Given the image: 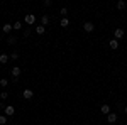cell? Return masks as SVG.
<instances>
[{"label":"cell","mask_w":127,"mask_h":125,"mask_svg":"<svg viewBox=\"0 0 127 125\" xmlns=\"http://www.w3.org/2000/svg\"><path fill=\"white\" fill-rule=\"evenodd\" d=\"M26 24H27V25H34V24H36V15H34V14H26Z\"/></svg>","instance_id":"1"},{"label":"cell","mask_w":127,"mask_h":125,"mask_svg":"<svg viewBox=\"0 0 127 125\" xmlns=\"http://www.w3.org/2000/svg\"><path fill=\"white\" fill-rule=\"evenodd\" d=\"M20 73H22V69H20L19 66H14L12 69H10V75H12V78H14L15 81H17V78L20 76Z\"/></svg>","instance_id":"2"},{"label":"cell","mask_w":127,"mask_h":125,"mask_svg":"<svg viewBox=\"0 0 127 125\" xmlns=\"http://www.w3.org/2000/svg\"><path fill=\"white\" fill-rule=\"evenodd\" d=\"M124 37V29H122V27H117V29L114 30V39H122Z\"/></svg>","instance_id":"3"},{"label":"cell","mask_w":127,"mask_h":125,"mask_svg":"<svg viewBox=\"0 0 127 125\" xmlns=\"http://www.w3.org/2000/svg\"><path fill=\"white\" fill-rule=\"evenodd\" d=\"M3 112H5V115H7V117H12L14 113H15V106H12V105H7V106H5V110H3Z\"/></svg>","instance_id":"4"},{"label":"cell","mask_w":127,"mask_h":125,"mask_svg":"<svg viewBox=\"0 0 127 125\" xmlns=\"http://www.w3.org/2000/svg\"><path fill=\"white\" fill-rule=\"evenodd\" d=\"M22 96H24L26 100H32V96H34V93H32V90H29V88H26V90L22 91Z\"/></svg>","instance_id":"5"},{"label":"cell","mask_w":127,"mask_h":125,"mask_svg":"<svg viewBox=\"0 0 127 125\" xmlns=\"http://www.w3.org/2000/svg\"><path fill=\"white\" fill-rule=\"evenodd\" d=\"M107 122H108V124H115V122H117V113L110 112V113L107 115Z\"/></svg>","instance_id":"6"},{"label":"cell","mask_w":127,"mask_h":125,"mask_svg":"<svg viewBox=\"0 0 127 125\" xmlns=\"http://www.w3.org/2000/svg\"><path fill=\"white\" fill-rule=\"evenodd\" d=\"M83 29H85V32H93L95 25H93V22H85L83 24Z\"/></svg>","instance_id":"7"},{"label":"cell","mask_w":127,"mask_h":125,"mask_svg":"<svg viewBox=\"0 0 127 125\" xmlns=\"http://www.w3.org/2000/svg\"><path fill=\"white\" fill-rule=\"evenodd\" d=\"M12 29H14L12 24H3V25H2V32H3V34H10Z\"/></svg>","instance_id":"8"},{"label":"cell","mask_w":127,"mask_h":125,"mask_svg":"<svg viewBox=\"0 0 127 125\" xmlns=\"http://www.w3.org/2000/svg\"><path fill=\"white\" fill-rule=\"evenodd\" d=\"M108 46H110V49L115 51V49H119V41L117 39H110V41H108Z\"/></svg>","instance_id":"9"},{"label":"cell","mask_w":127,"mask_h":125,"mask_svg":"<svg viewBox=\"0 0 127 125\" xmlns=\"http://www.w3.org/2000/svg\"><path fill=\"white\" fill-rule=\"evenodd\" d=\"M100 112H102V113H105V115H108V113H110V106H108L107 103H105V105H102V106H100Z\"/></svg>","instance_id":"10"},{"label":"cell","mask_w":127,"mask_h":125,"mask_svg":"<svg viewBox=\"0 0 127 125\" xmlns=\"http://www.w3.org/2000/svg\"><path fill=\"white\" fill-rule=\"evenodd\" d=\"M36 32H37V34H39V36H42V34H44V32H46V27H44V25H36Z\"/></svg>","instance_id":"11"},{"label":"cell","mask_w":127,"mask_h":125,"mask_svg":"<svg viewBox=\"0 0 127 125\" xmlns=\"http://www.w3.org/2000/svg\"><path fill=\"white\" fill-rule=\"evenodd\" d=\"M9 59H10V56H7V54H0V63H2V64H7Z\"/></svg>","instance_id":"12"},{"label":"cell","mask_w":127,"mask_h":125,"mask_svg":"<svg viewBox=\"0 0 127 125\" xmlns=\"http://www.w3.org/2000/svg\"><path fill=\"white\" fill-rule=\"evenodd\" d=\"M48 24H49V17H48V15H42V17H41V25L46 27Z\"/></svg>","instance_id":"13"},{"label":"cell","mask_w":127,"mask_h":125,"mask_svg":"<svg viewBox=\"0 0 127 125\" xmlns=\"http://www.w3.org/2000/svg\"><path fill=\"white\" fill-rule=\"evenodd\" d=\"M126 5H127V2H124V0H119V2H117V9L119 10H124V9H126Z\"/></svg>","instance_id":"14"},{"label":"cell","mask_w":127,"mask_h":125,"mask_svg":"<svg viewBox=\"0 0 127 125\" xmlns=\"http://www.w3.org/2000/svg\"><path fill=\"white\" fill-rule=\"evenodd\" d=\"M7 122H9V117L7 115H0V125H9Z\"/></svg>","instance_id":"15"},{"label":"cell","mask_w":127,"mask_h":125,"mask_svg":"<svg viewBox=\"0 0 127 125\" xmlns=\"http://www.w3.org/2000/svg\"><path fill=\"white\" fill-rule=\"evenodd\" d=\"M12 27H14V30H20V29H22V22L17 20L15 24H12Z\"/></svg>","instance_id":"16"},{"label":"cell","mask_w":127,"mask_h":125,"mask_svg":"<svg viewBox=\"0 0 127 125\" xmlns=\"http://www.w3.org/2000/svg\"><path fill=\"white\" fill-rule=\"evenodd\" d=\"M7 42H9L10 46H12V44H15V42H17V37H15V36H9V39H7Z\"/></svg>","instance_id":"17"},{"label":"cell","mask_w":127,"mask_h":125,"mask_svg":"<svg viewBox=\"0 0 127 125\" xmlns=\"http://www.w3.org/2000/svg\"><path fill=\"white\" fill-rule=\"evenodd\" d=\"M68 24H69V20L66 19V17H64V19H61V22H59V25H61V27H68Z\"/></svg>","instance_id":"18"},{"label":"cell","mask_w":127,"mask_h":125,"mask_svg":"<svg viewBox=\"0 0 127 125\" xmlns=\"http://www.w3.org/2000/svg\"><path fill=\"white\" fill-rule=\"evenodd\" d=\"M19 51H14V52H12V54H10V59H14V61H17V59H19Z\"/></svg>","instance_id":"19"},{"label":"cell","mask_w":127,"mask_h":125,"mask_svg":"<svg viewBox=\"0 0 127 125\" xmlns=\"http://www.w3.org/2000/svg\"><path fill=\"white\" fill-rule=\"evenodd\" d=\"M7 85H9V79H5V78H2V79H0V86L7 88Z\"/></svg>","instance_id":"20"},{"label":"cell","mask_w":127,"mask_h":125,"mask_svg":"<svg viewBox=\"0 0 127 125\" xmlns=\"http://www.w3.org/2000/svg\"><path fill=\"white\" fill-rule=\"evenodd\" d=\"M0 98H2V100H7V98H9V93H7V91H2V93H0Z\"/></svg>","instance_id":"21"},{"label":"cell","mask_w":127,"mask_h":125,"mask_svg":"<svg viewBox=\"0 0 127 125\" xmlns=\"http://www.w3.org/2000/svg\"><path fill=\"white\" fill-rule=\"evenodd\" d=\"M59 14H61V15H66V14H68V9H66V7H63V9L59 10Z\"/></svg>","instance_id":"22"},{"label":"cell","mask_w":127,"mask_h":125,"mask_svg":"<svg viewBox=\"0 0 127 125\" xmlns=\"http://www.w3.org/2000/svg\"><path fill=\"white\" fill-rule=\"evenodd\" d=\"M51 3H53V2H51V0H44V2H42V5H44V7H49V5H51Z\"/></svg>","instance_id":"23"},{"label":"cell","mask_w":127,"mask_h":125,"mask_svg":"<svg viewBox=\"0 0 127 125\" xmlns=\"http://www.w3.org/2000/svg\"><path fill=\"white\" fill-rule=\"evenodd\" d=\"M29 34H31V29H26V30H24V36H26V37H27Z\"/></svg>","instance_id":"24"},{"label":"cell","mask_w":127,"mask_h":125,"mask_svg":"<svg viewBox=\"0 0 127 125\" xmlns=\"http://www.w3.org/2000/svg\"><path fill=\"white\" fill-rule=\"evenodd\" d=\"M124 112H126V113H127V106H126V108H124Z\"/></svg>","instance_id":"25"},{"label":"cell","mask_w":127,"mask_h":125,"mask_svg":"<svg viewBox=\"0 0 127 125\" xmlns=\"http://www.w3.org/2000/svg\"><path fill=\"white\" fill-rule=\"evenodd\" d=\"M126 125H127V122H126Z\"/></svg>","instance_id":"26"}]
</instances>
